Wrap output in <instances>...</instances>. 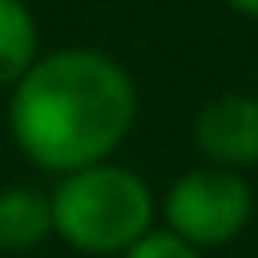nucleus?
Masks as SVG:
<instances>
[{"mask_svg":"<svg viewBox=\"0 0 258 258\" xmlns=\"http://www.w3.org/2000/svg\"><path fill=\"white\" fill-rule=\"evenodd\" d=\"M137 125V81L101 48H52L12 85V145L48 173L109 161Z\"/></svg>","mask_w":258,"mask_h":258,"instance_id":"1","label":"nucleus"},{"mask_svg":"<svg viewBox=\"0 0 258 258\" xmlns=\"http://www.w3.org/2000/svg\"><path fill=\"white\" fill-rule=\"evenodd\" d=\"M48 198H52V234L64 246L93 258H121L133 242L157 230L153 185L113 157L60 173Z\"/></svg>","mask_w":258,"mask_h":258,"instance_id":"2","label":"nucleus"},{"mask_svg":"<svg viewBox=\"0 0 258 258\" xmlns=\"http://www.w3.org/2000/svg\"><path fill=\"white\" fill-rule=\"evenodd\" d=\"M254 206L258 202L246 173L198 161L165 185L157 214L169 234L185 238L198 250H218V246L238 242L250 230Z\"/></svg>","mask_w":258,"mask_h":258,"instance_id":"3","label":"nucleus"},{"mask_svg":"<svg viewBox=\"0 0 258 258\" xmlns=\"http://www.w3.org/2000/svg\"><path fill=\"white\" fill-rule=\"evenodd\" d=\"M189 141L210 165L238 173L258 169V93L226 89L206 97L189 121Z\"/></svg>","mask_w":258,"mask_h":258,"instance_id":"4","label":"nucleus"},{"mask_svg":"<svg viewBox=\"0 0 258 258\" xmlns=\"http://www.w3.org/2000/svg\"><path fill=\"white\" fill-rule=\"evenodd\" d=\"M52 234V198L36 185L0 189V254H28Z\"/></svg>","mask_w":258,"mask_h":258,"instance_id":"5","label":"nucleus"},{"mask_svg":"<svg viewBox=\"0 0 258 258\" xmlns=\"http://www.w3.org/2000/svg\"><path fill=\"white\" fill-rule=\"evenodd\" d=\"M40 56V28L24 0H0V89H12Z\"/></svg>","mask_w":258,"mask_h":258,"instance_id":"6","label":"nucleus"},{"mask_svg":"<svg viewBox=\"0 0 258 258\" xmlns=\"http://www.w3.org/2000/svg\"><path fill=\"white\" fill-rule=\"evenodd\" d=\"M121 258H206V250H198V246H189L185 238H177V234H169L165 226H157V230H149L141 242H133Z\"/></svg>","mask_w":258,"mask_h":258,"instance_id":"7","label":"nucleus"},{"mask_svg":"<svg viewBox=\"0 0 258 258\" xmlns=\"http://www.w3.org/2000/svg\"><path fill=\"white\" fill-rule=\"evenodd\" d=\"M222 4L238 16H246V20H258V0H222Z\"/></svg>","mask_w":258,"mask_h":258,"instance_id":"8","label":"nucleus"}]
</instances>
